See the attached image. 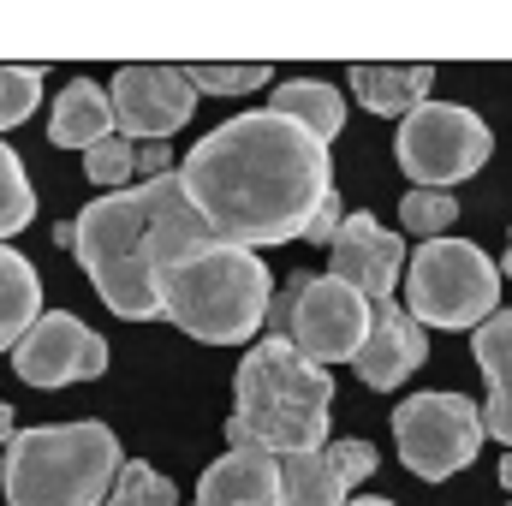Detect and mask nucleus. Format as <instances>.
Instances as JSON below:
<instances>
[{
	"label": "nucleus",
	"mask_w": 512,
	"mask_h": 506,
	"mask_svg": "<svg viewBox=\"0 0 512 506\" xmlns=\"http://www.w3.org/2000/svg\"><path fill=\"white\" fill-rule=\"evenodd\" d=\"M179 185L215 233V245L262 251L304 239L310 215L334 191V161L328 143H316L304 126L251 108L221 120L179 161Z\"/></svg>",
	"instance_id": "nucleus-1"
},
{
	"label": "nucleus",
	"mask_w": 512,
	"mask_h": 506,
	"mask_svg": "<svg viewBox=\"0 0 512 506\" xmlns=\"http://www.w3.org/2000/svg\"><path fill=\"white\" fill-rule=\"evenodd\" d=\"M60 245H72L78 268L90 274L96 298L126 316V322H155L161 298L155 280L185 262V256L209 251L215 233L203 227V215L191 209L179 173L167 179H137L126 191H102L96 203L78 209V221L60 227Z\"/></svg>",
	"instance_id": "nucleus-2"
},
{
	"label": "nucleus",
	"mask_w": 512,
	"mask_h": 506,
	"mask_svg": "<svg viewBox=\"0 0 512 506\" xmlns=\"http://www.w3.org/2000/svg\"><path fill=\"white\" fill-rule=\"evenodd\" d=\"M334 417V381L322 364L298 358L286 334H268L245 352L233 376V417H227V453H316L328 441Z\"/></svg>",
	"instance_id": "nucleus-3"
},
{
	"label": "nucleus",
	"mask_w": 512,
	"mask_h": 506,
	"mask_svg": "<svg viewBox=\"0 0 512 506\" xmlns=\"http://www.w3.org/2000/svg\"><path fill=\"white\" fill-rule=\"evenodd\" d=\"M155 298L179 334H191L203 346H251L268 322L274 280H268V262L256 251L209 245V251L173 262L155 280Z\"/></svg>",
	"instance_id": "nucleus-4"
},
{
	"label": "nucleus",
	"mask_w": 512,
	"mask_h": 506,
	"mask_svg": "<svg viewBox=\"0 0 512 506\" xmlns=\"http://www.w3.org/2000/svg\"><path fill=\"white\" fill-rule=\"evenodd\" d=\"M126 453L108 423H36L6 441V506H102Z\"/></svg>",
	"instance_id": "nucleus-5"
},
{
	"label": "nucleus",
	"mask_w": 512,
	"mask_h": 506,
	"mask_svg": "<svg viewBox=\"0 0 512 506\" xmlns=\"http://www.w3.org/2000/svg\"><path fill=\"white\" fill-rule=\"evenodd\" d=\"M501 304V268L471 239H429L405 262V316L417 328H483Z\"/></svg>",
	"instance_id": "nucleus-6"
},
{
	"label": "nucleus",
	"mask_w": 512,
	"mask_h": 506,
	"mask_svg": "<svg viewBox=\"0 0 512 506\" xmlns=\"http://www.w3.org/2000/svg\"><path fill=\"white\" fill-rule=\"evenodd\" d=\"M495 137L483 126V114L459 108V102H423L399 120L393 155L411 179V191H453L459 179L483 173Z\"/></svg>",
	"instance_id": "nucleus-7"
},
{
	"label": "nucleus",
	"mask_w": 512,
	"mask_h": 506,
	"mask_svg": "<svg viewBox=\"0 0 512 506\" xmlns=\"http://www.w3.org/2000/svg\"><path fill=\"white\" fill-rule=\"evenodd\" d=\"M393 441H399L405 471H417L423 483H447L465 465H477L489 435H483V411L465 393L441 387V393H411L393 405Z\"/></svg>",
	"instance_id": "nucleus-8"
},
{
	"label": "nucleus",
	"mask_w": 512,
	"mask_h": 506,
	"mask_svg": "<svg viewBox=\"0 0 512 506\" xmlns=\"http://www.w3.org/2000/svg\"><path fill=\"white\" fill-rule=\"evenodd\" d=\"M364 334H370V304L328 280V274H298V292H292V310H286V340L298 358L310 364H352L364 352Z\"/></svg>",
	"instance_id": "nucleus-9"
},
{
	"label": "nucleus",
	"mask_w": 512,
	"mask_h": 506,
	"mask_svg": "<svg viewBox=\"0 0 512 506\" xmlns=\"http://www.w3.org/2000/svg\"><path fill=\"white\" fill-rule=\"evenodd\" d=\"M12 370L24 387H72V381H96L108 376V340L66 316V310H48L36 316V328L12 346Z\"/></svg>",
	"instance_id": "nucleus-10"
},
{
	"label": "nucleus",
	"mask_w": 512,
	"mask_h": 506,
	"mask_svg": "<svg viewBox=\"0 0 512 506\" xmlns=\"http://www.w3.org/2000/svg\"><path fill=\"white\" fill-rule=\"evenodd\" d=\"M114 131L126 143H167L197 114V90L185 84V66H126L108 84Z\"/></svg>",
	"instance_id": "nucleus-11"
},
{
	"label": "nucleus",
	"mask_w": 512,
	"mask_h": 506,
	"mask_svg": "<svg viewBox=\"0 0 512 506\" xmlns=\"http://www.w3.org/2000/svg\"><path fill=\"white\" fill-rule=\"evenodd\" d=\"M399 274H405V239L387 233L370 209L346 215L340 233H334V245H328V280L352 286L364 304H387L393 286H399Z\"/></svg>",
	"instance_id": "nucleus-12"
},
{
	"label": "nucleus",
	"mask_w": 512,
	"mask_h": 506,
	"mask_svg": "<svg viewBox=\"0 0 512 506\" xmlns=\"http://www.w3.org/2000/svg\"><path fill=\"white\" fill-rule=\"evenodd\" d=\"M429 364V334L399 310V304H370V334H364V352L352 358V370L364 376V387L393 393L399 381H411V370Z\"/></svg>",
	"instance_id": "nucleus-13"
},
{
	"label": "nucleus",
	"mask_w": 512,
	"mask_h": 506,
	"mask_svg": "<svg viewBox=\"0 0 512 506\" xmlns=\"http://www.w3.org/2000/svg\"><path fill=\"white\" fill-rule=\"evenodd\" d=\"M280 501V471L268 453H221L197 477V506H274Z\"/></svg>",
	"instance_id": "nucleus-14"
},
{
	"label": "nucleus",
	"mask_w": 512,
	"mask_h": 506,
	"mask_svg": "<svg viewBox=\"0 0 512 506\" xmlns=\"http://www.w3.org/2000/svg\"><path fill=\"white\" fill-rule=\"evenodd\" d=\"M471 352H477L483 381H489L483 435H489V441H507V447H512V310H495V316L471 334Z\"/></svg>",
	"instance_id": "nucleus-15"
},
{
	"label": "nucleus",
	"mask_w": 512,
	"mask_h": 506,
	"mask_svg": "<svg viewBox=\"0 0 512 506\" xmlns=\"http://www.w3.org/2000/svg\"><path fill=\"white\" fill-rule=\"evenodd\" d=\"M48 137H54L60 149H78V155H90L96 143H108V137H114L108 90H102L96 78H72V84L60 90L54 114H48Z\"/></svg>",
	"instance_id": "nucleus-16"
},
{
	"label": "nucleus",
	"mask_w": 512,
	"mask_h": 506,
	"mask_svg": "<svg viewBox=\"0 0 512 506\" xmlns=\"http://www.w3.org/2000/svg\"><path fill=\"white\" fill-rule=\"evenodd\" d=\"M346 84H352V96L370 108V114H382V120H405L411 108H423L429 102V90H435V66H352L346 72Z\"/></svg>",
	"instance_id": "nucleus-17"
},
{
	"label": "nucleus",
	"mask_w": 512,
	"mask_h": 506,
	"mask_svg": "<svg viewBox=\"0 0 512 506\" xmlns=\"http://www.w3.org/2000/svg\"><path fill=\"white\" fill-rule=\"evenodd\" d=\"M268 114H280V120L304 126L316 143H334L340 126H346V96H340L334 84H322V78H286V84L274 90Z\"/></svg>",
	"instance_id": "nucleus-18"
},
{
	"label": "nucleus",
	"mask_w": 512,
	"mask_h": 506,
	"mask_svg": "<svg viewBox=\"0 0 512 506\" xmlns=\"http://www.w3.org/2000/svg\"><path fill=\"white\" fill-rule=\"evenodd\" d=\"M42 316V274L30 268V256L0 245V352H12Z\"/></svg>",
	"instance_id": "nucleus-19"
},
{
	"label": "nucleus",
	"mask_w": 512,
	"mask_h": 506,
	"mask_svg": "<svg viewBox=\"0 0 512 506\" xmlns=\"http://www.w3.org/2000/svg\"><path fill=\"white\" fill-rule=\"evenodd\" d=\"M274 471H280V501L274 506H346L352 501V489L334 477L322 447L316 453H280Z\"/></svg>",
	"instance_id": "nucleus-20"
},
{
	"label": "nucleus",
	"mask_w": 512,
	"mask_h": 506,
	"mask_svg": "<svg viewBox=\"0 0 512 506\" xmlns=\"http://www.w3.org/2000/svg\"><path fill=\"white\" fill-rule=\"evenodd\" d=\"M30 215H36L30 173H24L18 149H12V143H0V245H6L12 233H24V227H30Z\"/></svg>",
	"instance_id": "nucleus-21"
},
{
	"label": "nucleus",
	"mask_w": 512,
	"mask_h": 506,
	"mask_svg": "<svg viewBox=\"0 0 512 506\" xmlns=\"http://www.w3.org/2000/svg\"><path fill=\"white\" fill-rule=\"evenodd\" d=\"M102 506H179V489H173L149 459H126Z\"/></svg>",
	"instance_id": "nucleus-22"
},
{
	"label": "nucleus",
	"mask_w": 512,
	"mask_h": 506,
	"mask_svg": "<svg viewBox=\"0 0 512 506\" xmlns=\"http://www.w3.org/2000/svg\"><path fill=\"white\" fill-rule=\"evenodd\" d=\"M399 221H405V233L411 239H447V227L459 221V197L453 191H405V203H399Z\"/></svg>",
	"instance_id": "nucleus-23"
},
{
	"label": "nucleus",
	"mask_w": 512,
	"mask_h": 506,
	"mask_svg": "<svg viewBox=\"0 0 512 506\" xmlns=\"http://www.w3.org/2000/svg\"><path fill=\"white\" fill-rule=\"evenodd\" d=\"M84 173H90L96 191H126V185H137V143H126V137L114 131L108 143H96V149L84 155Z\"/></svg>",
	"instance_id": "nucleus-24"
},
{
	"label": "nucleus",
	"mask_w": 512,
	"mask_h": 506,
	"mask_svg": "<svg viewBox=\"0 0 512 506\" xmlns=\"http://www.w3.org/2000/svg\"><path fill=\"white\" fill-rule=\"evenodd\" d=\"M185 84L203 96H251L268 84V60H256V66H185Z\"/></svg>",
	"instance_id": "nucleus-25"
},
{
	"label": "nucleus",
	"mask_w": 512,
	"mask_h": 506,
	"mask_svg": "<svg viewBox=\"0 0 512 506\" xmlns=\"http://www.w3.org/2000/svg\"><path fill=\"white\" fill-rule=\"evenodd\" d=\"M36 102H42V72L36 66H0V131L24 126Z\"/></svg>",
	"instance_id": "nucleus-26"
},
{
	"label": "nucleus",
	"mask_w": 512,
	"mask_h": 506,
	"mask_svg": "<svg viewBox=\"0 0 512 506\" xmlns=\"http://www.w3.org/2000/svg\"><path fill=\"white\" fill-rule=\"evenodd\" d=\"M322 453H328V465H334V477H340L346 489H358V483H370V477H376V465H382L370 441H328Z\"/></svg>",
	"instance_id": "nucleus-27"
},
{
	"label": "nucleus",
	"mask_w": 512,
	"mask_h": 506,
	"mask_svg": "<svg viewBox=\"0 0 512 506\" xmlns=\"http://www.w3.org/2000/svg\"><path fill=\"white\" fill-rule=\"evenodd\" d=\"M340 221H346V209H340V197L328 191V197H322V209L310 215V227H304V239H310V245H334V233H340Z\"/></svg>",
	"instance_id": "nucleus-28"
},
{
	"label": "nucleus",
	"mask_w": 512,
	"mask_h": 506,
	"mask_svg": "<svg viewBox=\"0 0 512 506\" xmlns=\"http://www.w3.org/2000/svg\"><path fill=\"white\" fill-rule=\"evenodd\" d=\"M137 173H143V179L179 173V167H173V149H167V143H137Z\"/></svg>",
	"instance_id": "nucleus-29"
},
{
	"label": "nucleus",
	"mask_w": 512,
	"mask_h": 506,
	"mask_svg": "<svg viewBox=\"0 0 512 506\" xmlns=\"http://www.w3.org/2000/svg\"><path fill=\"white\" fill-rule=\"evenodd\" d=\"M18 435V417H12V405H0V441H12Z\"/></svg>",
	"instance_id": "nucleus-30"
},
{
	"label": "nucleus",
	"mask_w": 512,
	"mask_h": 506,
	"mask_svg": "<svg viewBox=\"0 0 512 506\" xmlns=\"http://www.w3.org/2000/svg\"><path fill=\"white\" fill-rule=\"evenodd\" d=\"M501 489H507V495H512V453H507V459H501Z\"/></svg>",
	"instance_id": "nucleus-31"
},
{
	"label": "nucleus",
	"mask_w": 512,
	"mask_h": 506,
	"mask_svg": "<svg viewBox=\"0 0 512 506\" xmlns=\"http://www.w3.org/2000/svg\"><path fill=\"white\" fill-rule=\"evenodd\" d=\"M346 506H393V501H382V495H358V501H346Z\"/></svg>",
	"instance_id": "nucleus-32"
},
{
	"label": "nucleus",
	"mask_w": 512,
	"mask_h": 506,
	"mask_svg": "<svg viewBox=\"0 0 512 506\" xmlns=\"http://www.w3.org/2000/svg\"><path fill=\"white\" fill-rule=\"evenodd\" d=\"M501 274H507V280H512V233H507V268H501Z\"/></svg>",
	"instance_id": "nucleus-33"
}]
</instances>
